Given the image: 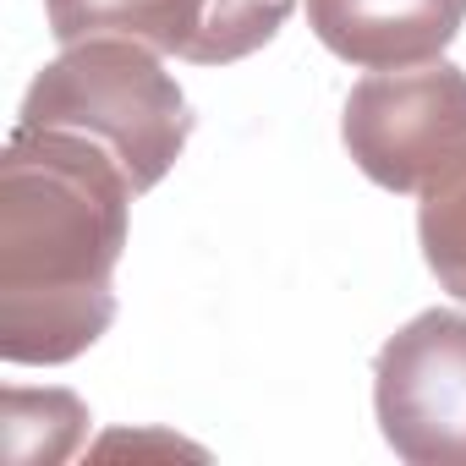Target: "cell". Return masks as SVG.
Wrapping results in <instances>:
<instances>
[{
	"mask_svg": "<svg viewBox=\"0 0 466 466\" xmlns=\"http://www.w3.org/2000/svg\"><path fill=\"white\" fill-rule=\"evenodd\" d=\"M45 6L61 45L137 39L159 56L225 66L264 50L297 0H45Z\"/></svg>",
	"mask_w": 466,
	"mask_h": 466,
	"instance_id": "5",
	"label": "cell"
},
{
	"mask_svg": "<svg viewBox=\"0 0 466 466\" xmlns=\"http://www.w3.org/2000/svg\"><path fill=\"white\" fill-rule=\"evenodd\" d=\"M137 187L83 132L17 127L0 154V357L72 362L116 319Z\"/></svg>",
	"mask_w": 466,
	"mask_h": 466,
	"instance_id": "1",
	"label": "cell"
},
{
	"mask_svg": "<svg viewBox=\"0 0 466 466\" xmlns=\"http://www.w3.org/2000/svg\"><path fill=\"white\" fill-rule=\"evenodd\" d=\"M417 230H422V258L439 275V286L466 302V154L433 187H422Z\"/></svg>",
	"mask_w": 466,
	"mask_h": 466,
	"instance_id": "7",
	"label": "cell"
},
{
	"mask_svg": "<svg viewBox=\"0 0 466 466\" xmlns=\"http://www.w3.org/2000/svg\"><path fill=\"white\" fill-rule=\"evenodd\" d=\"M373 406L411 466H466V313H417L373 362Z\"/></svg>",
	"mask_w": 466,
	"mask_h": 466,
	"instance_id": "4",
	"label": "cell"
},
{
	"mask_svg": "<svg viewBox=\"0 0 466 466\" xmlns=\"http://www.w3.org/2000/svg\"><path fill=\"white\" fill-rule=\"evenodd\" d=\"M466 0H308V28L351 66H422L450 50Z\"/></svg>",
	"mask_w": 466,
	"mask_h": 466,
	"instance_id": "6",
	"label": "cell"
},
{
	"mask_svg": "<svg viewBox=\"0 0 466 466\" xmlns=\"http://www.w3.org/2000/svg\"><path fill=\"white\" fill-rule=\"evenodd\" d=\"M340 137L368 181L390 192L433 187L466 154V72L422 61L362 77L346 99Z\"/></svg>",
	"mask_w": 466,
	"mask_h": 466,
	"instance_id": "3",
	"label": "cell"
},
{
	"mask_svg": "<svg viewBox=\"0 0 466 466\" xmlns=\"http://www.w3.org/2000/svg\"><path fill=\"white\" fill-rule=\"evenodd\" d=\"M17 127L83 132L127 165L137 192H148L181 159L192 137V110L148 45L83 39V45H66V56L34 77Z\"/></svg>",
	"mask_w": 466,
	"mask_h": 466,
	"instance_id": "2",
	"label": "cell"
}]
</instances>
